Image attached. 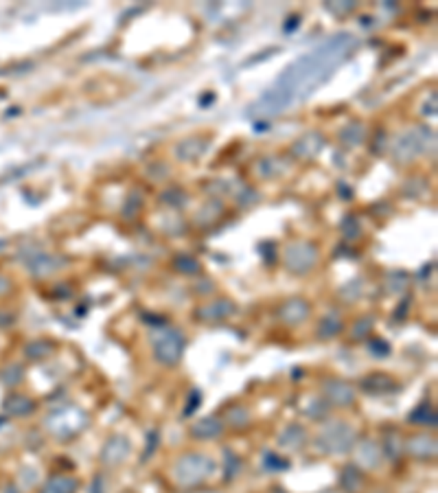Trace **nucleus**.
Wrapping results in <instances>:
<instances>
[{
    "instance_id": "39448f33",
    "label": "nucleus",
    "mask_w": 438,
    "mask_h": 493,
    "mask_svg": "<svg viewBox=\"0 0 438 493\" xmlns=\"http://www.w3.org/2000/svg\"><path fill=\"white\" fill-rule=\"evenodd\" d=\"M77 487L79 483L70 476H53L44 483L40 493H77Z\"/></svg>"
},
{
    "instance_id": "0eeeda50",
    "label": "nucleus",
    "mask_w": 438,
    "mask_h": 493,
    "mask_svg": "<svg viewBox=\"0 0 438 493\" xmlns=\"http://www.w3.org/2000/svg\"><path fill=\"white\" fill-rule=\"evenodd\" d=\"M287 263L294 272H305L313 265V252L307 250V248H300V250H292L290 255H287Z\"/></svg>"
},
{
    "instance_id": "9d476101",
    "label": "nucleus",
    "mask_w": 438,
    "mask_h": 493,
    "mask_svg": "<svg viewBox=\"0 0 438 493\" xmlns=\"http://www.w3.org/2000/svg\"><path fill=\"white\" fill-rule=\"evenodd\" d=\"M327 395L334 399L336 403H351L353 401V391L346 384H342V382H327Z\"/></svg>"
},
{
    "instance_id": "2eb2a0df",
    "label": "nucleus",
    "mask_w": 438,
    "mask_h": 493,
    "mask_svg": "<svg viewBox=\"0 0 438 493\" xmlns=\"http://www.w3.org/2000/svg\"><path fill=\"white\" fill-rule=\"evenodd\" d=\"M300 441H303V430H300V428H290L283 435L281 445H285V447H298Z\"/></svg>"
},
{
    "instance_id": "6e6552de",
    "label": "nucleus",
    "mask_w": 438,
    "mask_h": 493,
    "mask_svg": "<svg viewBox=\"0 0 438 493\" xmlns=\"http://www.w3.org/2000/svg\"><path fill=\"white\" fill-rule=\"evenodd\" d=\"M309 313V307L303 303V301H290L283 309H281V316L283 320H287L290 324H296V322H303Z\"/></svg>"
},
{
    "instance_id": "dca6fc26",
    "label": "nucleus",
    "mask_w": 438,
    "mask_h": 493,
    "mask_svg": "<svg viewBox=\"0 0 438 493\" xmlns=\"http://www.w3.org/2000/svg\"><path fill=\"white\" fill-rule=\"evenodd\" d=\"M338 331H340V320L338 318L329 316V318L322 320V324H320V338H334Z\"/></svg>"
},
{
    "instance_id": "6ab92c4d",
    "label": "nucleus",
    "mask_w": 438,
    "mask_h": 493,
    "mask_svg": "<svg viewBox=\"0 0 438 493\" xmlns=\"http://www.w3.org/2000/svg\"><path fill=\"white\" fill-rule=\"evenodd\" d=\"M11 412H16V414H24L31 410V401H26L22 397H16V399H11V406H7Z\"/></svg>"
},
{
    "instance_id": "423d86ee",
    "label": "nucleus",
    "mask_w": 438,
    "mask_h": 493,
    "mask_svg": "<svg viewBox=\"0 0 438 493\" xmlns=\"http://www.w3.org/2000/svg\"><path fill=\"white\" fill-rule=\"evenodd\" d=\"M125 456H127L125 439H110V443L105 445V450H103V460L110 462V465H116V462H123Z\"/></svg>"
},
{
    "instance_id": "4be33fe9",
    "label": "nucleus",
    "mask_w": 438,
    "mask_h": 493,
    "mask_svg": "<svg viewBox=\"0 0 438 493\" xmlns=\"http://www.w3.org/2000/svg\"><path fill=\"white\" fill-rule=\"evenodd\" d=\"M324 493H336V491H324Z\"/></svg>"
},
{
    "instance_id": "ddd939ff",
    "label": "nucleus",
    "mask_w": 438,
    "mask_h": 493,
    "mask_svg": "<svg viewBox=\"0 0 438 493\" xmlns=\"http://www.w3.org/2000/svg\"><path fill=\"white\" fill-rule=\"evenodd\" d=\"M410 421H414L416 425H434L436 414H434V410L428 406V403H423V406L414 414H410Z\"/></svg>"
},
{
    "instance_id": "412c9836",
    "label": "nucleus",
    "mask_w": 438,
    "mask_h": 493,
    "mask_svg": "<svg viewBox=\"0 0 438 493\" xmlns=\"http://www.w3.org/2000/svg\"><path fill=\"white\" fill-rule=\"evenodd\" d=\"M202 493H217V491H202Z\"/></svg>"
},
{
    "instance_id": "7ed1b4c3",
    "label": "nucleus",
    "mask_w": 438,
    "mask_h": 493,
    "mask_svg": "<svg viewBox=\"0 0 438 493\" xmlns=\"http://www.w3.org/2000/svg\"><path fill=\"white\" fill-rule=\"evenodd\" d=\"M154 349H156V357L162 364H175L180 360V355H182L185 340L178 331H167L160 338H156Z\"/></svg>"
},
{
    "instance_id": "9b49d317",
    "label": "nucleus",
    "mask_w": 438,
    "mask_h": 493,
    "mask_svg": "<svg viewBox=\"0 0 438 493\" xmlns=\"http://www.w3.org/2000/svg\"><path fill=\"white\" fill-rule=\"evenodd\" d=\"M219 432H221V421L213 419V416L193 425V437H198V439H213L219 435Z\"/></svg>"
},
{
    "instance_id": "20e7f679",
    "label": "nucleus",
    "mask_w": 438,
    "mask_h": 493,
    "mask_svg": "<svg viewBox=\"0 0 438 493\" xmlns=\"http://www.w3.org/2000/svg\"><path fill=\"white\" fill-rule=\"evenodd\" d=\"M84 421H86V416H84V412H79V410L59 412L57 416H53V419H51V423L57 428L59 435H72V432L81 430Z\"/></svg>"
},
{
    "instance_id": "f257e3e1",
    "label": "nucleus",
    "mask_w": 438,
    "mask_h": 493,
    "mask_svg": "<svg viewBox=\"0 0 438 493\" xmlns=\"http://www.w3.org/2000/svg\"><path fill=\"white\" fill-rule=\"evenodd\" d=\"M215 465L213 460L208 456H202V454H189V456H182L178 462H175V480L182 485V487H195L204 483L206 478L213 474Z\"/></svg>"
},
{
    "instance_id": "f8f14e48",
    "label": "nucleus",
    "mask_w": 438,
    "mask_h": 493,
    "mask_svg": "<svg viewBox=\"0 0 438 493\" xmlns=\"http://www.w3.org/2000/svg\"><path fill=\"white\" fill-rule=\"evenodd\" d=\"M340 483H342V489H344L346 493H355V491H359V487H361L359 471H357L355 467H346V469L342 471Z\"/></svg>"
},
{
    "instance_id": "a211bd4d",
    "label": "nucleus",
    "mask_w": 438,
    "mask_h": 493,
    "mask_svg": "<svg viewBox=\"0 0 438 493\" xmlns=\"http://www.w3.org/2000/svg\"><path fill=\"white\" fill-rule=\"evenodd\" d=\"M230 311H233V307H230L228 303H215L213 307L204 309V316H210V318H221V316H226V313H230Z\"/></svg>"
},
{
    "instance_id": "4468645a",
    "label": "nucleus",
    "mask_w": 438,
    "mask_h": 493,
    "mask_svg": "<svg viewBox=\"0 0 438 493\" xmlns=\"http://www.w3.org/2000/svg\"><path fill=\"white\" fill-rule=\"evenodd\" d=\"M364 386H366V391H370V393H386V391H392V388H395V384L384 375H375V377L366 379Z\"/></svg>"
},
{
    "instance_id": "f03ea898",
    "label": "nucleus",
    "mask_w": 438,
    "mask_h": 493,
    "mask_svg": "<svg viewBox=\"0 0 438 493\" xmlns=\"http://www.w3.org/2000/svg\"><path fill=\"white\" fill-rule=\"evenodd\" d=\"M351 445H353V430L349 425H342V423L331 425L320 435V447L324 452L340 454L349 450Z\"/></svg>"
},
{
    "instance_id": "aec40b11",
    "label": "nucleus",
    "mask_w": 438,
    "mask_h": 493,
    "mask_svg": "<svg viewBox=\"0 0 438 493\" xmlns=\"http://www.w3.org/2000/svg\"><path fill=\"white\" fill-rule=\"evenodd\" d=\"M7 290V283L3 281V279H0V292H5Z\"/></svg>"
},
{
    "instance_id": "1a4fd4ad",
    "label": "nucleus",
    "mask_w": 438,
    "mask_h": 493,
    "mask_svg": "<svg viewBox=\"0 0 438 493\" xmlns=\"http://www.w3.org/2000/svg\"><path fill=\"white\" fill-rule=\"evenodd\" d=\"M407 450H410L414 458H432L436 454V443L434 439H428V437H416L410 441Z\"/></svg>"
},
{
    "instance_id": "f3484780",
    "label": "nucleus",
    "mask_w": 438,
    "mask_h": 493,
    "mask_svg": "<svg viewBox=\"0 0 438 493\" xmlns=\"http://www.w3.org/2000/svg\"><path fill=\"white\" fill-rule=\"evenodd\" d=\"M361 462L368 467H377L380 465V452H377V447L375 445H366V447H361Z\"/></svg>"
}]
</instances>
